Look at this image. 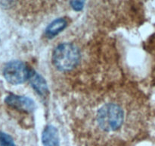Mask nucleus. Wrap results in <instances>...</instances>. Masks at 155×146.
Returning a JSON list of instances; mask_svg holds the SVG:
<instances>
[{
    "label": "nucleus",
    "instance_id": "obj_3",
    "mask_svg": "<svg viewBox=\"0 0 155 146\" xmlns=\"http://www.w3.org/2000/svg\"><path fill=\"white\" fill-rule=\"evenodd\" d=\"M3 74L9 83L18 85L30 78V71L24 62L21 61H12L5 65Z\"/></svg>",
    "mask_w": 155,
    "mask_h": 146
},
{
    "label": "nucleus",
    "instance_id": "obj_2",
    "mask_svg": "<svg viewBox=\"0 0 155 146\" xmlns=\"http://www.w3.org/2000/svg\"><path fill=\"white\" fill-rule=\"evenodd\" d=\"M52 59L53 63L58 70L71 71L78 65L80 53L74 44L64 43L58 46L54 50Z\"/></svg>",
    "mask_w": 155,
    "mask_h": 146
},
{
    "label": "nucleus",
    "instance_id": "obj_4",
    "mask_svg": "<svg viewBox=\"0 0 155 146\" xmlns=\"http://www.w3.org/2000/svg\"><path fill=\"white\" fill-rule=\"evenodd\" d=\"M5 103L12 108L24 112L30 113L35 109L33 100L27 97L11 94L5 98Z\"/></svg>",
    "mask_w": 155,
    "mask_h": 146
},
{
    "label": "nucleus",
    "instance_id": "obj_10",
    "mask_svg": "<svg viewBox=\"0 0 155 146\" xmlns=\"http://www.w3.org/2000/svg\"><path fill=\"white\" fill-rule=\"evenodd\" d=\"M16 0H0V5L3 7H11L15 4Z\"/></svg>",
    "mask_w": 155,
    "mask_h": 146
},
{
    "label": "nucleus",
    "instance_id": "obj_7",
    "mask_svg": "<svg viewBox=\"0 0 155 146\" xmlns=\"http://www.w3.org/2000/svg\"><path fill=\"white\" fill-rule=\"evenodd\" d=\"M67 27V21L64 18H58L53 21L45 30L47 37L52 38L61 32Z\"/></svg>",
    "mask_w": 155,
    "mask_h": 146
},
{
    "label": "nucleus",
    "instance_id": "obj_9",
    "mask_svg": "<svg viewBox=\"0 0 155 146\" xmlns=\"http://www.w3.org/2000/svg\"><path fill=\"white\" fill-rule=\"evenodd\" d=\"M85 0H71V5L74 10L79 12L83 9Z\"/></svg>",
    "mask_w": 155,
    "mask_h": 146
},
{
    "label": "nucleus",
    "instance_id": "obj_1",
    "mask_svg": "<svg viewBox=\"0 0 155 146\" xmlns=\"http://www.w3.org/2000/svg\"><path fill=\"white\" fill-rule=\"evenodd\" d=\"M124 113L117 103H105L98 110L97 122L99 127L105 132H115L122 126Z\"/></svg>",
    "mask_w": 155,
    "mask_h": 146
},
{
    "label": "nucleus",
    "instance_id": "obj_8",
    "mask_svg": "<svg viewBox=\"0 0 155 146\" xmlns=\"http://www.w3.org/2000/svg\"><path fill=\"white\" fill-rule=\"evenodd\" d=\"M0 146H16L13 138L8 134L0 132Z\"/></svg>",
    "mask_w": 155,
    "mask_h": 146
},
{
    "label": "nucleus",
    "instance_id": "obj_6",
    "mask_svg": "<svg viewBox=\"0 0 155 146\" xmlns=\"http://www.w3.org/2000/svg\"><path fill=\"white\" fill-rule=\"evenodd\" d=\"M30 81L32 86L36 91V92L39 93L40 95L45 96L48 93V85L45 79L42 77L39 74L34 71H30Z\"/></svg>",
    "mask_w": 155,
    "mask_h": 146
},
{
    "label": "nucleus",
    "instance_id": "obj_5",
    "mask_svg": "<svg viewBox=\"0 0 155 146\" xmlns=\"http://www.w3.org/2000/svg\"><path fill=\"white\" fill-rule=\"evenodd\" d=\"M42 141L44 146H60L58 132L55 127L48 126L42 132Z\"/></svg>",
    "mask_w": 155,
    "mask_h": 146
}]
</instances>
